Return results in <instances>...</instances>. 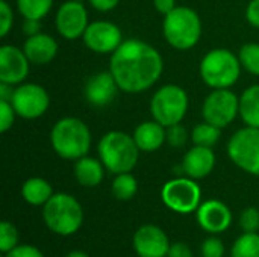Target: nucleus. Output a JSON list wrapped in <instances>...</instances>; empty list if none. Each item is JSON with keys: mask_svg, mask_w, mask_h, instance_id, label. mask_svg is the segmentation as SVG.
Masks as SVG:
<instances>
[{"mask_svg": "<svg viewBox=\"0 0 259 257\" xmlns=\"http://www.w3.org/2000/svg\"><path fill=\"white\" fill-rule=\"evenodd\" d=\"M164 61L161 53L141 39H124L111 55L109 71L120 91L138 94L152 88L161 77Z\"/></svg>", "mask_w": 259, "mask_h": 257, "instance_id": "nucleus-1", "label": "nucleus"}, {"mask_svg": "<svg viewBox=\"0 0 259 257\" xmlns=\"http://www.w3.org/2000/svg\"><path fill=\"white\" fill-rule=\"evenodd\" d=\"M91 132L88 126L74 117H65L55 123L50 132V144L55 153L65 161H77L91 148Z\"/></svg>", "mask_w": 259, "mask_h": 257, "instance_id": "nucleus-2", "label": "nucleus"}, {"mask_svg": "<svg viewBox=\"0 0 259 257\" xmlns=\"http://www.w3.org/2000/svg\"><path fill=\"white\" fill-rule=\"evenodd\" d=\"M99 159L112 174L131 173L140 158V148L132 135L120 130L105 133L99 141Z\"/></svg>", "mask_w": 259, "mask_h": 257, "instance_id": "nucleus-3", "label": "nucleus"}, {"mask_svg": "<svg viewBox=\"0 0 259 257\" xmlns=\"http://www.w3.org/2000/svg\"><path fill=\"white\" fill-rule=\"evenodd\" d=\"M162 33L173 48L190 50L200 41L202 20L194 9L176 6L170 14L164 15Z\"/></svg>", "mask_w": 259, "mask_h": 257, "instance_id": "nucleus-4", "label": "nucleus"}, {"mask_svg": "<svg viewBox=\"0 0 259 257\" xmlns=\"http://www.w3.org/2000/svg\"><path fill=\"white\" fill-rule=\"evenodd\" d=\"M241 62L228 48H212L200 61L199 73L211 89H225L237 83L241 74Z\"/></svg>", "mask_w": 259, "mask_h": 257, "instance_id": "nucleus-5", "label": "nucleus"}, {"mask_svg": "<svg viewBox=\"0 0 259 257\" xmlns=\"http://www.w3.org/2000/svg\"><path fill=\"white\" fill-rule=\"evenodd\" d=\"M42 220L53 233L70 236L80 229L83 223V209L73 195L65 192L53 194L42 206Z\"/></svg>", "mask_w": 259, "mask_h": 257, "instance_id": "nucleus-6", "label": "nucleus"}, {"mask_svg": "<svg viewBox=\"0 0 259 257\" xmlns=\"http://www.w3.org/2000/svg\"><path fill=\"white\" fill-rule=\"evenodd\" d=\"M188 94L181 86L170 83L161 86L150 100V112L155 121L164 127L181 124L188 111Z\"/></svg>", "mask_w": 259, "mask_h": 257, "instance_id": "nucleus-7", "label": "nucleus"}, {"mask_svg": "<svg viewBox=\"0 0 259 257\" xmlns=\"http://www.w3.org/2000/svg\"><path fill=\"white\" fill-rule=\"evenodd\" d=\"M229 159L243 171L259 176V129L246 126L237 130L228 142Z\"/></svg>", "mask_w": 259, "mask_h": 257, "instance_id": "nucleus-8", "label": "nucleus"}, {"mask_svg": "<svg viewBox=\"0 0 259 257\" xmlns=\"http://www.w3.org/2000/svg\"><path fill=\"white\" fill-rule=\"evenodd\" d=\"M161 198L170 211L176 214H191L200 206L202 191L194 179L176 177L164 183Z\"/></svg>", "mask_w": 259, "mask_h": 257, "instance_id": "nucleus-9", "label": "nucleus"}, {"mask_svg": "<svg viewBox=\"0 0 259 257\" xmlns=\"http://www.w3.org/2000/svg\"><path fill=\"white\" fill-rule=\"evenodd\" d=\"M237 115H240V97H237L231 88L212 89L206 95L202 106L203 121H208L219 129H225Z\"/></svg>", "mask_w": 259, "mask_h": 257, "instance_id": "nucleus-10", "label": "nucleus"}, {"mask_svg": "<svg viewBox=\"0 0 259 257\" xmlns=\"http://www.w3.org/2000/svg\"><path fill=\"white\" fill-rule=\"evenodd\" d=\"M9 101L17 115L24 120H35L42 117L50 106L49 92L38 83H20L14 89Z\"/></svg>", "mask_w": 259, "mask_h": 257, "instance_id": "nucleus-11", "label": "nucleus"}, {"mask_svg": "<svg viewBox=\"0 0 259 257\" xmlns=\"http://www.w3.org/2000/svg\"><path fill=\"white\" fill-rule=\"evenodd\" d=\"M82 39L91 52L100 55H112L124 41L120 27L106 20L90 23Z\"/></svg>", "mask_w": 259, "mask_h": 257, "instance_id": "nucleus-12", "label": "nucleus"}, {"mask_svg": "<svg viewBox=\"0 0 259 257\" xmlns=\"http://www.w3.org/2000/svg\"><path fill=\"white\" fill-rule=\"evenodd\" d=\"M88 24V12L82 2L68 0L62 3L55 17V26L58 33L68 41L82 38Z\"/></svg>", "mask_w": 259, "mask_h": 257, "instance_id": "nucleus-13", "label": "nucleus"}, {"mask_svg": "<svg viewBox=\"0 0 259 257\" xmlns=\"http://www.w3.org/2000/svg\"><path fill=\"white\" fill-rule=\"evenodd\" d=\"M30 61L23 48L11 44L0 47V82L8 85H20L29 74Z\"/></svg>", "mask_w": 259, "mask_h": 257, "instance_id": "nucleus-14", "label": "nucleus"}, {"mask_svg": "<svg viewBox=\"0 0 259 257\" xmlns=\"http://www.w3.org/2000/svg\"><path fill=\"white\" fill-rule=\"evenodd\" d=\"M134 248L138 257H167L170 242L161 227L146 224L135 232Z\"/></svg>", "mask_w": 259, "mask_h": 257, "instance_id": "nucleus-15", "label": "nucleus"}, {"mask_svg": "<svg viewBox=\"0 0 259 257\" xmlns=\"http://www.w3.org/2000/svg\"><path fill=\"white\" fill-rule=\"evenodd\" d=\"M120 88L111 71H100L90 76L83 86V95L87 101L96 108H103L111 105Z\"/></svg>", "mask_w": 259, "mask_h": 257, "instance_id": "nucleus-16", "label": "nucleus"}, {"mask_svg": "<svg viewBox=\"0 0 259 257\" xmlns=\"http://www.w3.org/2000/svg\"><path fill=\"white\" fill-rule=\"evenodd\" d=\"M196 212L199 226L212 235L228 230L232 223L231 209L220 200H206L200 203Z\"/></svg>", "mask_w": 259, "mask_h": 257, "instance_id": "nucleus-17", "label": "nucleus"}, {"mask_svg": "<svg viewBox=\"0 0 259 257\" xmlns=\"http://www.w3.org/2000/svg\"><path fill=\"white\" fill-rule=\"evenodd\" d=\"M181 167L187 177L194 180L205 179L215 167V155L211 147L194 145L185 153Z\"/></svg>", "mask_w": 259, "mask_h": 257, "instance_id": "nucleus-18", "label": "nucleus"}, {"mask_svg": "<svg viewBox=\"0 0 259 257\" xmlns=\"http://www.w3.org/2000/svg\"><path fill=\"white\" fill-rule=\"evenodd\" d=\"M23 50L30 64L46 65L55 59L58 53V42L53 36L39 32L36 35L27 36L23 44Z\"/></svg>", "mask_w": 259, "mask_h": 257, "instance_id": "nucleus-19", "label": "nucleus"}, {"mask_svg": "<svg viewBox=\"0 0 259 257\" xmlns=\"http://www.w3.org/2000/svg\"><path fill=\"white\" fill-rule=\"evenodd\" d=\"M132 136L140 151L152 153V151L159 150L164 145V142H167V127H164L155 120L144 121L137 126Z\"/></svg>", "mask_w": 259, "mask_h": 257, "instance_id": "nucleus-20", "label": "nucleus"}, {"mask_svg": "<svg viewBox=\"0 0 259 257\" xmlns=\"http://www.w3.org/2000/svg\"><path fill=\"white\" fill-rule=\"evenodd\" d=\"M74 177L79 185L85 188L99 186L105 177V165L90 156H83L74 164Z\"/></svg>", "mask_w": 259, "mask_h": 257, "instance_id": "nucleus-21", "label": "nucleus"}, {"mask_svg": "<svg viewBox=\"0 0 259 257\" xmlns=\"http://www.w3.org/2000/svg\"><path fill=\"white\" fill-rule=\"evenodd\" d=\"M21 195L32 206H44L53 195L52 185L42 177H30L21 186Z\"/></svg>", "mask_w": 259, "mask_h": 257, "instance_id": "nucleus-22", "label": "nucleus"}, {"mask_svg": "<svg viewBox=\"0 0 259 257\" xmlns=\"http://www.w3.org/2000/svg\"><path fill=\"white\" fill-rule=\"evenodd\" d=\"M240 117L246 126L259 129V85H252L240 97Z\"/></svg>", "mask_w": 259, "mask_h": 257, "instance_id": "nucleus-23", "label": "nucleus"}, {"mask_svg": "<svg viewBox=\"0 0 259 257\" xmlns=\"http://www.w3.org/2000/svg\"><path fill=\"white\" fill-rule=\"evenodd\" d=\"M138 191V182L131 173H121L115 174V179L112 182V194L120 201H127L137 195Z\"/></svg>", "mask_w": 259, "mask_h": 257, "instance_id": "nucleus-24", "label": "nucleus"}, {"mask_svg": "<svg viewBox=\"0 0 259 257\" xmlns=\"http://www.w3.org/2000/svg\"><path fill=\"white\" fill-rule=\"evenodd\" d=\"M220 130L217 126L203 121L199 123L197 126H194V129L191 130V141L194 145H202V147H214L217 144V141L220 139Z\"/></svg>", "mask_w": 259, "mask_h": 257, "instance_id": "nucleus-25", "label": "nucleus"}, {"mask_svg": "<svg viewBox=\"0 0 259 257\" xmlns=\"http://www.w3.org/2000/svg\"><path fill=\"white\" fill-rule=\"evenodd\" d=\"M53 6V0H17V9L24 18L42 20Z\"/></svg>", "mask_w": 259, "mask_h": 257, "instance_id": "nucleus-26", "label": "nucleus"}, {"mask_svg": "<svg viewBox=\"0 0 259 257\" xmlns=\"http://www.w3.org/2000/svg\"><path fill=\"white\" fill-rule=\"evenodd\" d=\"M231 257H259V235L244 233L232 245Z\"/></svg>", "mask_w": 259, "mask_h": 257, "instance_id": "nucleus-27", "label": "nucleus"}, {"mask_svg": "<svg viewBox=\"0 0 259 257\" xmlns=\"http://www.w3.org/2000/svg\"><path fill=\"white\" fill-rule=\"evenodd\" d=\"M238 59L241 67L250 73L259 76V44L258 42H247L238 52Z\"/></svg>", "mask_w": 259, "mask_h": 257, "instance_id": "nucleus-28", "label": "nucleus"}, {"mask_svg": "<svg viewBox=\"0 0 259 257\" xmlns=\"http://www.w3.org/2000/svg\"><path fill=\"white\" fill-rule=\"evenodd\" d=\"M17 245H18V232L15 226L9 221H3L0 224V251L6 254Z\"/></svg>", "mask_w": 259, "mask_h": 257, "instance_id": "nucleus-29", "label": "nucleus"}, {"mask_svg": "<svg viewBox=\"0 0 259 257\" xmlns=\"http://www.w3.org/2000/svg\"><path fill=\"white\" fill-rule=\"evenodd\" d=\"M240 227L244 233H258L259 230V209L247 208L240 215Z\"/></svg>", "mask_w": 259, "mask_h": 257, "instance_id": "nucleus-30", "label": "nucleus"}, {"mask_svg": "<svg viewBox=\"0 0 259 257\" xmlns=\"http://www.w3.org/2000/svg\"><path fill=\"white\" fill-rule=\"evenodd\" d=\"M15 109L12 108L9 100H0V132H8L15 121Z\"/></svg>", "mask_w": 259, "mask_h": 257, "instance_id": "nucleus-31", "label": "nucleus"}, {"mask_svg": "<svg viewBox=\"0 0 259 257\" xmlns=\"http://www.w3.org/2000/svg\"><path fill=\"white\" fill-rule=\"evenodd\" d=\"M200 253H202V257H223L225 245L219 238L211 236V238H206L202 242Z\"/></svg>", "mask_w": 259, "mask_h": 257, "instance_id": "nucleus-32", "label": "nucleus"}, {"mask_svg": "<svg viewBox=\"0 0 259 257\" xmlns=\"http://www.w3.org/2000/svg\"><path fill=\"white\" fill-rule=\"evenodd\" d=\"M14 12L6 0H0V36H6L12 29Z\"/></svg>", "mask_w": 259, "mask_h": 257, "instance_id": "nucleus-33", "label": "nucleus"}, {"mask_svg": "<svg viewBox=\"0 0 259 257\" xmlns=\"http://www.w3.org/2000/svg\"><path fill=\"white\" fill-rule=\"evenodd\" d=\"M188 139V133L185 130V127H182L181 124H175L171 127H167V142L178 148V147H182Z\"/></svg>", "mask_w": 259, "mask_h": 257, "instance_id": "nucleus-34", "label": "nucleus"}, {"mask_svg": "<svg viewBox=\"0 0 259 257\" xmlns=\"http://www.w3.org/2000/svg\"><path fill=\"white\" fill-rule=\"evenodd\" d=\"M5 257H44V254L39 251V248L33 247V245H17L14 247L11 251H8Z\"/></svg>", "mask_w": 259, "mask_h": 257, "instance_id": "nucleus-35", "label": "nucleus"}, {"mask_svg": "<svg viewBox=\"0 0 259 257\" xmlns=\"http://www.w3.org/2000/svg\"><path fill=\"white\" fill-rule=\"evenodd\" d=\"M167 257H193V251H191V247L188 244L176 242V244L170 245Z\"/></svg>", "mask_w": 259, "mask_h": 257, "instance_id": "nucleus-36", "label": "nucleus"}, {"mask_svg": "<svg viewBox=\"0 0 259 257\" xmlns=\"http://www.w3.org/2000/svg\"><path fill=\"white\" fill-rule=\"evenodd\" d=\"M246 18L250 26L259 29V0H250L246 9Z\"/></svg>", "mask_w": 259, "mask_h": 257, "instance_id": "nucleus-37", "label": "nucleus"}, {"mask_svg": "<svg viewBox=\"0 0 259 257\" xmlns=\"http://www.w3.org/2000/svg\"><path fill=\"white\" fill-rule=\"evenodd\" d=\"M91 3V6L100 12H108V11H112L118 3L120 0H88Z\"/></svg>", "mask_w": 259, "mask_h": 257, "instance_id": "nucleus-38", "label": "nucleus"}, {"mask_svg": "<svg viewBox=\"0 0 259 257\" xmlns=\"http://www.w3.org/2000/svg\"><path fill=\"white\" fill-rule=\"evenodd\" d=\"M153 6L159 14L167 15L176 8V0H153Z\"/></svg>", "mask_w": 259, "mask_h": 257, "instance_id": "nucleus-39", "label": "nucleus"}, {"mask_svg": "<svg viewBox=\"0 0 259 257\" xmlns=\"http://www.w3.org/2000/svg\"><path fill=\"white\" fill-rule=\"evenodd\" d=\"M41 20H33V18H24V23H23V32L27 35V36H32V35H36L39 33V29H41V24H39Z\"/></svg>", "mask_w": 259, "mask_h": 257, "instance_id": "nucleus-40", "label": "nucleus"}, {"mask_svg": "<svg viewBox=\"0 0 259 257\" xmlns=\"http://www.w3.org/2000/svg\"><path fill=\"white\" fill-rule=\"evenodd\" d=\"M65 257H90L87 253H83V251H80V250H73V251H70L68 254Z\"/></svg>", "mask_w": 259, "mask_h": 257, "instance_id": "nucleus-41", "label": "nucleus"}, {"mask_svg": "<svg viewBox=\"0 0 259 257\" xmlns=\"http://www.w3.org/2000/svg\"><path fill=\"white\" fill-rule=\"evenodd\" d=\"M74 2H83V0H74Z\"/></svg>", "mask_w": 259, "mask_h": 257, "instance_id": "nucleus-42", "label": "nucleus"}, {"mask_svg": "<svg viewBox=\"0 0 259 257\" xmlns=\"http://www.w3.org/2000/svg\"><path fill=\"white\" fill-rule=\"evenodd\" d=\"M2 257H5V256H2Z\"/></svg>", "mask_w": 259, "mask_h": 257, "instance_id": "nucleus-43", "label": "nucleus"}]
</instances>
